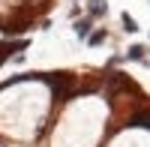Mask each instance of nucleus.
<instances>
[{"label": "nucleus", "instance_id": "f257e3e1", "mask_svg": "<svg viewBox=\"0 0 150 147\" xmlns=\"http://www.w3.org/2000/svg\"><path fill=\"white\" fill-rule=\"evenodd\" d=\"M102 129V114L93 111V105H81V108H69V114L63 120V126L54 135V147H90L99 138Z\"/></svg>", "mask_w": 150, "mask_h": 147}, {"label": "nucleus", "instance_id": "f03ea898", "mask_svg": "<svg viewBox=\"0 0 150 147\" xmlns=\"http://www.w3.org/2000/svg\"><path fill=\"white\" fill-rule=\"evenodd\" d=\"M105 0H90V12H93V15H105Z\"/></svg>", "mask_w": 150, "mask_h": 147}, {"label": "nucleus", "instance_id": "7ed1b4c3", "mask_svg": "<svg viewBox=\"0 0 150 147\" xmlns=\"http://www.w3.org/2000/svg\"><path fill=\"white\" fill-rule=\"evenodd\" d=\"M75 33H78L81 39H84V36L90 33V24H87V21H78V24H75Z\"/></svg>", "mask_w": 150, "mask_h": 147}, {"label": "nucleus", "instance_id": "20e7f679", "mask_svg": "<svg viewBox=\"0 0 150 147\" xmlns=\"http://www.w3.org/2000/svg\"><path fill=\"white\" fill-rule=\"evenodd\" d=\"M129 57H132V60H144V48H141V45H132V48H129Z\"/></svg>", "mask_w": 150, "mask_h": 147}, {"label": "nucleus", "instance_id": "39448f33", "mask_svg": "<svg viewBox=\"0 0 150 147\" xmlns=\"http://www.w3.org/2000/svg\"><path fill=\"white\" fill-rule=\"evenodd\" d=\"M123 27H126L129 33H132V30H138V27H135V18H129V15H123Z\"/></svg>", "mask_w": 150, "mask_h": 147}]
</instances>
